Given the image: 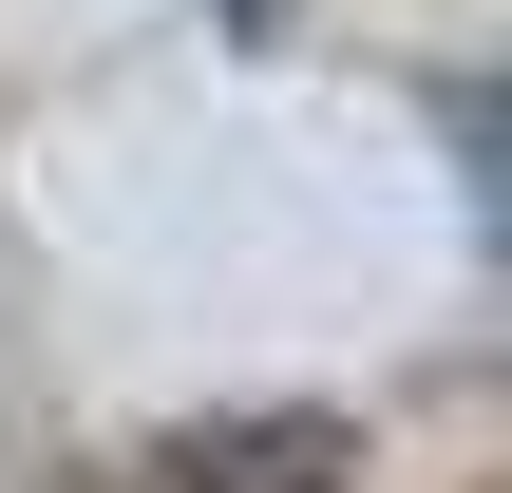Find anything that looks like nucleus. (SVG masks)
<instances>
[{
  "label": "nucleus",
  "instance_id": "f257e3e1",
  "mask_svg": "<svg viewBox=\"0 0 512 493\" xmlns=\"http://www.w3.org/2000/svg\"><path fill=\"white\" fill-rule=\"evenodd\" d=\"M152 493H361V437L342 418H228V437H171Z\"/></svg>",
  "mask_w": 512,
  "mask_h": 493
},
{
  "label": "nucleus",
  "instance_id": "f03ea898",
  "mask_svg": "<svg viewBox=\"0 0 512 493\" xmlns=\"http://www.w3.org/2000/svg\"><path fill=\"white\" fill-rule=\"evenodd\" d=\"M228 19H285V0H228Z\"/></svg>",
  "mask_w": 512,
  "mask_h": 493
}]
</instances>
